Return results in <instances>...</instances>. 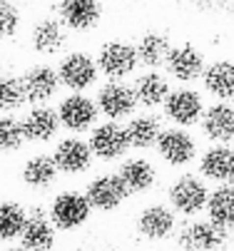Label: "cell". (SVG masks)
Returning a JSON list of instances; mask_svg holds the SVG:
<instances>
[{
  "label": "cell",
  "instance_id": "1",
  "mask_svg": "<svg viewBox=\"0 0 234 251\" xmlns=\"http://www.w3.org/2000/svg\"><path fill=\"white\" fill-rule=\"evenodd\" d=\"M209 189L199 176L194 174H182L170 184V192H167V199H170V206L182 214V217H197L207 209L209 201Z\"/></svg>",
  "mask_w": 234,
  "mask_h": 251
},
{
  "label": "cell",
  "instance_id": "2",
  "mask_svg": "<svg viewBox=\"0 0 234 251\" xmlns=\"http://www.w3.org/2000/svg\"><path fill=\"white\" fill-rule=\"evenodd\" d=\"M92 204L82 192H60L50 204V219L60 231H75L90 219Z\"/></svg>",
  "mask_w": 234,
  "mask_h": 251
},
{
  "label": "cell",
  "instance_id": "3",
  "mask_svg": "<svg viewBox=\"0 0 234 251\" xmlns=\"http://www.w3.org/2000/svg\"><path fill=\"white\" fill-rule=\"evenodd\" d=\"M90 147L95 152L97 159L103 162H112V159H122L127 154V150L132 147L130 145V134H127V127L117 125V120H110V122H100L92 127V134H90Z\"/></svg>",
  "mask_w": 234,
  "mask_h": 251
},
{
  "label": "cell",
  "instance_id": "4",
  "mask_svg": "<svg viewBox=\"0 0 234 251\" xmlns=\"http://www.w3.org/2000/svg\"><path fill=\"white\" fill-rule=\"evenodd\" d=\"M164 107V115L172 125L177 127H192V125H199L205 117V100L197 90L192 87H177L170 92L167 102L162 104Z\"/></svg>",
  "mask_w": 234,
  "mask_h": 251
},
{
  "label": "cell",
  "instance_id": "5",
  "mask_svg": "<svg viewBox=\"0 0 234 251\" xmlns=\"http://www.w3.org/2000/svg\"><path fill=\"white\" fill-rule=\"evenodd\" d=\"M97 107L107 120H127L135 115L140 100H137L135 87H130L120 80H112L97 90Z\"/></svg>",
  "mask_w": 234,
  "mask_h": 251
},
{
  "label": "cell",
  "instance_id": "6",
  "mask_svg": "<svg viewBox=\"0 0 234 251\" xmlns=\"http://www.w3.org/2000/svg\"><path fill=\"white\" fill-rule=\"evenodd\" d=\"M97 65L100 73L110 80H125L137 70L140 65V55H137V45H127L122 40H112L107 45H103L97 55Z\"/></svg>",
  "mask_w": 234,
  "mask_h": 251
},
{
  "label": "cell",
  "instance_id": "7",
  "mask_svg": "<svg viewBox=\"0 0 234 251\" xmlns=\"http://www.w3.org/2000/svg\"><path fill=\"white\" fill-rule=\"evenodd\" d=\"M57 112H60L62 127L70 129V132H75V134L92 129L95 122H97V117L103 115V112H100V107H97V100H90V97L82 95V92L68 95V97L60 102Z\"/></svg>",
  "mask_w": 234,
  "mask_h": 251
},
{
  "label": "cell",
  "instance_id": "8",
  "mask_svg": "<svg viewBox=\"0 0 234 251\" xmlns=\"http://www.w3.org/2000/svg\"><path fill=\"white\" fill-rule=\"evenodd\" d=\"M57 73L62 85L73 90V92H85L87 87H92L97 82L100 75V65L95 57H90L87 52H70L65 55L57 65Z\"/></svg>",
  "mask_w": 234,
  "mask_h": 251
},
{
  "label": "cell",
  "instance_id": "9",
  "mask_svg": "<svg viewBox=\"0 0 234 251\" xmlns=\"http://www.w3.org/2000/svg\"><path fill=\"white\" fill-rule=\"evenodd\" d=\"M157 152L170 167H187L197 157V142L187 132V127H170L162 129L157 139Z\"/></svg>",
  "mask_w": 234,
  "mask_h": 251
},
{
  "label": "cell",
  "instance_id": "10",
  "mask_svg": "<svg viewBox=\"0 0 234 251\" xmlns=\"http://www.w3.org/2000/svg\"><path fill=\"white\" fill-rule=\"evenodd\" d=\"M85 194H87L92 209H97V211H115L130 197V189H127L125 179L120 174H100L87 184Z\"/></svg>",
  "mask_w": 234,
  "mask_h": 251
},
{
  "label": "cell",
  "instance_id": "11",
  "mask_svg": "<svg viewBox=\"0 0 234 251\" xmlns=\"http://www.w3.org/2000/svg\"><path fill=\"white\" fill-rule=\"evenodd\" d=\"M55 162H57V169L60 174H82L90 169L92 164V147H90V142L80 139V137H65L57 142V147L52 152Z\"/></svg>",
  "mask_w": 234,
  "mask_h": 251
},
{
  "label": "cell",
  "instance_id": "12",
  "mask_svg": "<svg viewBox=\"0 0 234 251\" xmlns=\"http://www.w3.org/2000/svg\"><path fill=\"white\" fill-rule=\"evenodd\" d=\"M227 231L229 229L214 224L212 219L192 222L177 234V241L184 251H214L227 241Z\"/></svg>",
  "mask_w": 234,
  "mask_h": 251
},
{
  "label": "cell",
  "instance_id": "13",
  "mask_svg": "<svg viewBox=\"0 0 234 251\" xmlns=\"http://www.w3.org/2000/svg\"><path fill=\"white\" fill-rule=\"evenodd\" d=\"M137 231L150 239V241H162L167 236H172L175 226H177V217H175V209L172 206H164V204H150L137 214V222H135Z\"/></svg>",
  "mask_w": 234,
  "mask_h": 251
},
{
  "label": "cell",
  "instance_id": "14",
  "mask_svg": "<svg viewBox=\"0 0 234 251\" xmlns=\"http://www.w3.org/2000/svg\"><path fill=\"white\" fill-rule=\"evenodd\" d=\"M167 73H170V77H175L177 82H194L205 75V57L199 55L197 48L192 45H177L170 50V55H167Z\"/></svg>",
  "mask_w": 234,
  "mask_h": 251
},
{
  "label": "cell",
  "instance_id": "15",
  "mask_svg": "<svg viewBox=\"0 0 234 251\" xmlns=\"http://www.w3.org/2000/svg\"><path fill=\"white\" fill-rule=\"evenodd\" d=\"M199 127H202L205 137L214 142V145H229V142H234V107L222 100L209 104Z\"/></svg>",
  "mask_w": 234,
  "mask_h": 251
},
{
  "label": "cell",
  "instance_id": "16",
  "mask_svg": "<svg viewBox=\"0 0 234 251\" xmlns=\"http://www.w3.org/2000/svg\"><path fill=\"white\" fill-rule=\"evenodd\" d=\"M23 85H25V95L30 104H45L48 100L57 95L62 80H60V73L52 70L50 65H35L23 75Z\"/></svg>",
  "mask_w": 234,
  "mask_h": 251
},
{
  "label": "cell",
  "instance_id": "17",
  "mask_svg": "<svg viewBox=\"0 0 234 251\" xmlns=\"http://www.w3.org/2000/svg\"><path fill=\"white\" fill-rule=\"evenodd\" d=\"M23 127H25V137L32 145H43V142H50L57 129L62 127L60 112L52 110L48 104H35L32 110L23 117Z\"/></svg>",
  "mask_w": 234,
  "mask_h": 251
},
{
  "label": "cell",
  "instance_id": "18",
  "mask_svg": "<svg viewBox=\"0 0 234 251\" xmlns=\"http://www.w3.org/2000/svg\"><path fill=\"white\" fill-rule=\"evenodd\" d=\"M199 172L205 179L217 184L234 182V147L229 145H212L202 157H199Z\"/></svg>",
  "mask_w": 234,
  "mask_h": 251
},
{
  "label": "cell",
  "instance_id": "19",
  "mask_svg": "<svg viewBox=\"0 0 234 251\" xmlns=\"http://www.w3.org/2000/svg\"><path fill=\"white\" fill-rule=\"evenodd\" d=\"M55 224L50 219V214L45 217L43 209H35L32 217L27 219V226L20 236V246L25 251H52L55 246Z\"/></svg>",
  "mask_w": 234,
  "mask_h": 251
},
{
  "label": "cell",
  "instance_id": "20",
  "mask_svg": "<svg viewBox=\"0 0 234 251\" xmlns=\"http://www.w3.org/2000/svg\"><path fill=\"white\" fill-rule=\"evenodd\" d=\"M30 43L32 50L40 55H55L68 43V27L62 20H40L30 32Z\"/></svg>",
  "mask_w": 234,
  "mask_h": 251
},
{
  "label": "cell",
  "instance_id": "21",
  "mask_svg": "<svg viewBox=\"0 0 234 251\" xmlns=\"http://www.w3.org/2000/svg\"><path fill=\"white\" fill-rule=\"evenodd\" d=\"M60 20L68 30H92L100 20V3L97 0H62Z\"/></svg>",
  "mask_w": 234,
  "mask_h": 251
},
{
  "label": "cell",
  "instance_id": "22",
  "mask_svg": "<svg viewBox=\"0 0 234 251\" xmlns=\"http://www.w3.org/2000/svg\"><path fill=\"white\" fill-rule=\"evenodd\" d=\"M57 174H60V169H57V162L52 154H35L23 167V182H25V187L35 189V192H45L55 184Z\"/></svg>",
  "mask_w": 234,
  "mask_h": 251
},
{
  "label": "cell",
  "instance_id": "23",
  "mask_svg": "<svg viewBox=\"0 0 234 251\" xmlns=\"http://www.w3.org/2000/svg\"><path fill=\"white\" fill-rule=\"evenodd\" d=\"M202 82H205V90L214 100H222V102L234 100V62L217 60V62L207 65Z\"/></svg>",
  "mask_w": 234,
  "mask_h": 251
},
{
  "label": "cell",
  "instance_id": "24",
  "mask_svg": "<svg viewBox=\"0 0 234 251\" xmlns=\"http://www.w3.org/2000/svg\"><path fill=\"white\" fill-rule=\"evenodd\" d=\"M125 184L130 189V194H142V192H150L157 182V169L142 159V157H132V159H125L120 164V172H117Z\"/></svg>",
  "mask_w": 234,
  "mask_h": 251
},
{
  "label": "cell",
  "instance_id": "25",
  "mask_svg": "<svg viewBox=\"0 0 234 251\" xmlns=\"http://www.w3.org/2000/svg\"><path fill=\"white\" fill-rule=\"evenodd\" d=\"M132 87H135V92H137L140 107H147V110L164 104L167 97H170V92H172L167 77H164L162 73H157V70H150V73L140 75Z\"/></svg>",
  "mask_w": 234,
  "mask_h": 251
},
{
  "label": "cell",
  "instance_id": "26",
  "mask_svg": "<svg viewBox=\"0 0 234 251\" xmlns=\"http://www.w3.org/2000/svg\"><path fill=\"white\" fill-rule=\"evenodd\" d=\"M207 217L224 229L234 226V182L219 184L217 189H212L209 201H207Z\"/></svg>",
  "mask_w": 234,
  "mask_h": 251
},
{
  "label": "cell",
  "instance_id": "27",
  "mask_svg": "<svg viewBox=\"0 0 234 251\" xmlns=\"http://www.w3.org/2000/svg\"><path fill=\"white\" fill-rule=\"evenodd\" d=\"M127 134H130V145L135 150H150L157 147L162 127L155 115H135L127 122Z\"/></svg>",
  "mask_w": 234,
  "mask_h": 251
},
{
  "label": "cell",
  "instance_id": "28",
  "mask_svg": "<svg viewBox=\"0 0 234 251\" xmlns=\"http://www.w3.org/2000/svg\"><path fill=\"white\" fill-rule=\"evenodd\" d=\"M170 40L167 35H159V32H147L140 38L137 43V55H140V65L150 67V70H157L159 65L167 62V55H170Z\"/></svg>",
  "mask_w": 234,
  "mask_h": 251
},
{
  "label": "cell",
  "instance_id": "29",
  "mask_svg": "<svg viewBox=\"0 0 234 251\" xmlns=\"http://www.w3.org/2000/svg\"><path fill=\"white\" fill-rule=\"evenodd\" d=\"M27 211L15 204V201H3L0 206V236L3 241H13V239H20L25 226H27Z\"/></svg>",
  "mask_w": 234,
  "mask_h": 251
},
{
  "label": "cell",
  "instance_id": "30",
  "mask_svg": "<svg viewBox=\"0 0 234 251\" xmlns=\"http://www.w3.org/2000/svg\"><path fill=\"white\" fill-rule=\"evenodd\" d=\"M25 102H27V95H25L23 77L3 75V82H0V104H3V115L20 110Z\"/></svg>",
  "mask_w": 234,
  "mask_h": 251
},
{
  "label": "cell",
  "instance_id": "31",
  "mask_svg": "<svg viewBox=\"0 0 234 251\" xmlns=\"http://www.w3.org/2000/svg\"><path fill=\"white\" fill-rule=\"evenodd\" d=\"M25 127L23 120H15L10 115H3V122H0V147L3 152H18L25 145Z\"/></svg>",
  "mask_w": 234,
  "mask_h": 251
},
{
  "label": "cell",
  "instance_id": "32",
  "mask_svg": "<svg viewBox=\"0 0 234 251\" xmlns=\"http://www.w3.org/2000/svg\"><path fill=\"white\" fill-rule=\"evenodd\" d=\"M0 23H3V38H13V35L18 32L20 15L10 3H5V0H3V8H0Z\"/></svg>",
  "mask_w": 234,
  "mask_h": 251
},
{
  "label": "cell",
  "instance_id": "33",
  "mask_svg": "<svg viewBox=\"0 0 234 251\" xmlns=\"http://www.w3.org/2000/svg\"><path fill=\"white\" fill-rule=\"evenodd\" d=\"M8 251H25V249H23V246H20V249H8Z\"/></svg>",
  "mask_w": 234,
  "mask_h": 251
}]
</instances>
